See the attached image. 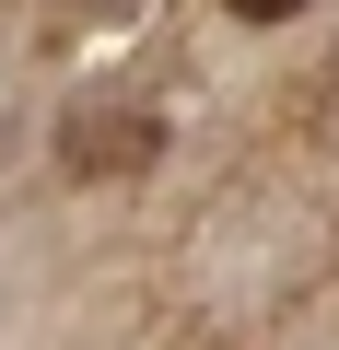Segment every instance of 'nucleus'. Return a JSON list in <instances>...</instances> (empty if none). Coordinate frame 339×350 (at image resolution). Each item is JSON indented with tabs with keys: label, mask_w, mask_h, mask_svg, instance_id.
<instances>
[{
	"label": "nucleus",
	"mask_w": 339,
	"mask_h": 350,
	"mask_svg": "<svg viewBox=\"0 0 339 350\" xmlns=\"http://www.w3.org/2000/svg\"><path fill=\"white\" fill-rule=\"evenodd\" d=\"M164 152V117L152 105H82L71 117V175H140Z\"/></svg>",
	"instance_id": "f257e3e1"
},
{
	"label": "nucleus",
	"mask_w": 339,
	"mask_h": 350,
	"mask_svg": "<svg viewBox=\"0 0 339 350\" xmlns=\"http://www.w3.org/2000/svg\"><path fill=\"white\" fill-rule=\"evenodd\" d=\"M223 12H234V24H292L304 0H223Z\"/></svg>",
	"instance_id": "f03ea898"
}]
</instances>
